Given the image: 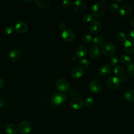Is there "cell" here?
Instances as JSON below:
<instances>
[{"label":"cell","mask_w":134,"mask_h":134,"mask_svg":"<svg viewBox=\"0 0 134 134\" xmlns=\"http://www.w3.org/2000/svg\"><path fill=\"white\" fill-rule=\"evenodd\" d=\"M106 8L103 3L101 2L96 3L92 7V13L96 17H100L103 16L105 13Z\"/></svg>","instance_id":"6da1fadb"},{"label":"cell","mask_w":134,"mask_h":134,"mask_svg":"<svg viewBox=\"0 0 134 134\" xmlns=\"http://www.w3.org/2000/svg\"><path fill=\"white\" fill-rule=\"evenodd\" d=\"M102 52L106 56H111L116 52V48L110 42H105L101 47Z\"/></svg>","instance_id":"7a4b0ae2"},{"label":"cell","mask_w":134,"mask_h":134,"mask_svg":"<svg viewBox=\"0 0 134 134\" xmlns=\"http://www.w3.org/2000/svg\"><path fill=\"white\" fill-rule=\"evenodd\" d=\"M32 129V124L27 120H24L19 123L18 126V130L21 133L27 134L31 132Z\"/></svg>","instance_id":"3957f363"},{"label":"cell","mask_w":134,"mask_h":134,"mask_svg":"<svg viewBox=\"0 0 134 134\" xmlns=\"http://www.w3.org/2000/svg\"><path fill=\"white\" fill-rule=\"evenodd\" d=\"M66 100V95L63 93H57L54 94L51 97L52 103L57 106L63 104Z\"/></svg>","instance_id":"277c9868"},{"label":"cell","mask_w":134,"mask_h":134,"mask_svg":"<svg viewBox=\"0 0 134 134\" xmlns=\"http://www.w3.org/2000/svg\"><path fill=\"white\" fill-rule=\"evenodd\" d=\"M69 83L65 79H60L56 82V87L60 92L67 91L69 88Z\"/></svg>","instance_id":"5b68a950"},{"label":"cell","mask_w":134,"mask_h":134,"mask_svg":"<svg viewBox=\"0 0 134 134\" xmlns=\"http://www.w3.org/2000/svg\"><path fill=\"white\" fill-rule=\"evenodd\" d=\"M120 82V79L118 77L111 76L107 80L106 85L109 88L116 89L119 86Z\"/></svg>","instance_id":"8992f818"},{"label":"cell","mask_w":134,"mask_h":134,"mask_svg":"<svg viewBox=\"0 0 134 134\" xmlns=\"http://www.w3.org/2000/svg\"><path fill=\"white\" fill-rule=\"evenodd\" d=\"M120 14L124 17H129L132 13V7L129 4H125L119 9Z\"/></svg>","instance_id":"52a82bcc"},{"label":"cell","mask_w":134,"mask_h":134,"mask_svg":"<svg viewBox=\"0 0 134 134\" xmlns=\"http://www.w3.org/2000/svg\"><path fill=\"white\" fill-rule=\"evenodd\" d=\"M124 50L128 54L134 53V40L132 39L126 40L124 44Z\"/></svg>","instance_id":"ba28073f"},{"label":"cell","mask_w":134,"mask_h":134,"mask_svg":"<svg viewBox=\"0 0 134 134\" xmlns=\"http://www.w3.org/2000/svg\"><path fill=\"white\" fill-rule=\"evenodd\" d=\"M90 90L94 93H98L102 90V85L97 80H93L89 83Z\"/></svg>","instance_id":"9c48e42d"},{"label":"cell","mask_w":134,"mask_h":134,"mask_svg":"<svg viewBox=\"0 0 134 134\" xmlns=\"http://www.w3.org/2000/svg\"><path fill=\"white\" fill-rule=\"evenodd\" d=\"M8 57L10 61L14 62H17L20 59L21 57V52L18 49H12L9 53Z\"/></svg>","instance_id":"30bf717a"},{"label":"cell","mask_w":134,"mask_h":134,"mask_svg":"<svg viewBox=\"0 0 134 134\" xmlns=\"http://www.w3.org/2000/svg\"><path fill=\"white\" fill-rule=\"evenodd\" d=\"M72 5L74 9L77 12H83L86 7V4L83 0H75L73 1Z\"/></svg>","instance_id":"8fae6325"},{"label":"cell","mask_w":134,"mask_h":134,"mask_svg":"<svg viewBox=\"0 0 134 134\" xmlns=\"http://www.w3.org/2000/svg\"><path fill=\"white\" fill-rule=\"evenodd\" d=\"M14 28L17 32L23 34L27 30L28 25L23 21H18L16 23Z\"/></svg>","instance_id":"7c38bea8"},{"label":"cell","mask_w":134,"mask_h":134,"mask_svg":"<svg viewBox=\"0 0 134 134\" xmlns=\"http://www.w3.org/2000/svg\"><path fill=\"white\" fill-rule=\"evenodd\" d=\"M83 102L80 98H74L70 101V106L72 108L76 110L82 108L83 107Z\"/></svg>","instance_id":"4fadbf2b"},{"label":"cell","mask_w":134,"mask_h":134,"mask_svg":"<svg viewBox=\"0 0 134 134\" xmlns=\"http://www.w3.org/2000/svg\"><path fill=\"white\" fill-rule=\"evenodd\" d=\"M62 37L65 41L71 42L74 40L75 35L72 31L69 29H65L62 32Z\"/></svg>","instance_id":"5bb4252c"},{"label":"cell","mask_w":134,"mask_h":134,"mask_svg":"<svg viewBox=\"0 0 134 134\" xmlns=\"http://www.w3.org/2000/svg\"><path fill=\"white\" fill-rule=\"evenodd\" d=\"M111 71V67L108 64L102 65L99 70V73L102 76H107L110 74Z\"/></svg>","instance_id":"9a60e30c"},{"label":"cell","mask_w":134,"mask_h":134,"mask_svg":"<svg viewBox=\"0 0 134 134\" xmlns=\"http://www.w3.org/2000/svg\"><path fill=\"white\" fill-rule=\"evenodd\" d=\"M89 54L93 59H97L100 54L99 49L96 46H92L89 49Z\"/></svg>","instance_id":"2e32d148"},{"label":"cell","mask_w":134,"mask_h":134,"mask_svg":"<svg viewBox=\"0 0 134 134\" xmlns=\"http://www.w3.org/2000/svg\"><path fill=\"white\" fill-rule=\"evenodd\" d=\"M87 53V48L84 45L79 46L76 49L75 54L76 56L79 58H82L84 57Z\"/></svg>","instance_id":"e0dca14e"},{"label":"cell","mask_w":134,"mask_h":134,"mask_svg":"<svg viewBox=\"0 0 134 134\" xmlns=\"http://www.w3.org/2000/svg\"><path fill=\"white\" fill-rule=\"evenodd\" d=\"M84 73L83 70L80 67H75L72 70L71 75L74 78H79L81 77Z\"/></svg>","instance_id":"ac0fdd59"},{"label":"cell","mask_w":134,"mask_h":134,"mask_svg":"<svg viewBox=\"0 0 134 134\" xmlns=\"http://www.w3.org/2000/svg\"><path fill=\"white\" fill-rule=\"evenodd\" d=\"M101 29V24L98 21L93 22L90 27V30L93 34L98 32Z\"/></svg>","instance_id":"d6986e66"},{"label":"cell","mask_w":134,"mask_h":134,"mask_svg":"<svg viewBox=\"0 0 134 134\" xmlns=\"http://www.w3.org/2000/svg\"><path fill=\"white\" fill-rule=\"evenodd\" d=\"M125 98L129 102H134V90L128 89L126 91L124 94Z\"/></svg>","instance_id":"ffe728a7"},{"label":"cell","mask_w":134,"mask_h":134,"mask_svg":"<svg viewBox=\"0 0 134 134\" xmlns=\"http://www.w3.org/2000/svg\"><path fill=\"white\" fill-rule=\"evenodd\" d=\"M5 130L7 134H16L17 131V128L14 124H9L6 127Z\"/></svg>","instance_id":"44dd1931"},{"label":"cell","mask_w":134,"mask_h":134,"mask_svg":"<svg viewBox=\"0 0 134 134\" xmlns=\"http://www.w3.org/2000/svg\"><path fill=\"white\" fill-rule=\"evenodd\" d=\"M35 2L39 7L44 8L47 7L50 3V1L49 0H36Z\"/></svg>","instance_id":"7402d4cb"},{"label":"cell","mask_w":134,"mask_h":134,"mask_svg":"<svg viewBox=\"0 0 134 134\" xmlns=\"http://www.w3.org/2000/svg\"><path fill=\"white\" fill-rule=\"evenodd\" d=\"M120 60L121 62L125 65H128L130 63H131V58L127 55V54H123L120 57Z\"/></svg>","instance_id":"603a6c76"},{"label":"cell","mask_w":134,"mask_h":134,"mask_svg":"<svg viewBox=\"0 0 134 134\" xmlns=\"http://www.w3.org/2000/svg\"><path fill=\"white\" fill-rule=\"evenodd\" d=\"M114 72L115 75L119 76H121L124 75V69L121 66H116L114 69Z\"/></svg>","instance_id":"cb8c5ba5"},{"label":"cell","mask_w":134,"mask_h":134,"mask_svg":"<svg viewBox=\"0 0 134 134\" xmlns=\"http://www.w3.org/2000/svg\"><path fill=\"white\" fill-rule=\"evenodd\" d=\"M93 19V16L90 13L84 15L82 18V20L84 23H88L91 21Z\"/></svg>","instance_id":"d4e9b609"},{"label":"cell","mask_w":134,"mask_h":134,"mask_svg":"<svg viewBox=\"0 0 134 134\" xmlns=\"http://www.w3.org/2000/svg\"><path fill=\"white\" fill-rule=\"evenodd\" d=\"M116 38L119 41L121 42H125L126 40V36L122 32H117L116 34Z\"/></svg>","instance_id":"484cf974"},{"label":"cell","mask_w":134,"mask_h":134,"mask_svg":"<svg viewBox=\"0 0 134 134\" xmlns=\"http://www.w3.org/2000/svg\"><path fill=\"white\" fill-rule=\"evenodd\" d=\"M79 64L81 67L83 68H86L88 66L90 63H89V61L86 59L82 58L80 60Z\"/></svg>","instance_id":"4316f807"},{"label":"cell","mask_w":134,"mask_h":134,"mask_svg":"<svg viewBox=\"0 0 134 134\" xmlns=\"http://www.w3.org/2000/svg\"><path fill=\"white\" fill-rule=\"evenodd\" d=\"M103 39L102 37L99 36H95L94 38H93V43L95 44V45H100L103 42Z\"/></svg>","instance_id":"83f0119b"},{"label":"cell","mask_w":134,"mask_h":134,"mask_svg":"<svg viewBox=\"0 0 134 134\" xmlns=\"http://www.w3.org/2000/svg\"><path fill=\"white\" fill-rule=\"evenodd\" d=\"M127 73L130 75H134V63H130L127 66Z\"/></svg>","instance_id":"f1b7e54d"},{"label":"cell","mask_w":134,"mask_h":134,"mask_svg":"<svg viewBox=\"0 0 134 134\" xmlns=\"http://www.w3.org/2000/svg\"><path fill=\"white\" fill-rule=\"evenodd\" d=\"M92 39V35L90 33H86L83 36V40L86 43H89Z\"/></svg>","instance_id":"f546056e"},{"label":"cell","mask_w":134,"mask_h":134,"mask_svg":"<svg viewBox=\"0 0 134 134\" xmlns=\"http://www.w3.org/2000/svg\"><path fill=\"white\" fill-rule=\"evenodd\" d=\"M110 64L113 65V66H115L119 62V58L117 56H113L110 59Z\"/></svg>","instance_id":"4dcf8cb0"},{"label":"cell","mask_w":134,"mask_h":134,"mask_svg":"<svg viewBox=\"0 0 134 134\" xmlns=\"http://www.w3.org/2000/svg\"><path fill=\"white\" fill-rule=\"evenodd\" d=\"M94 103V99L92 97H89L88 98H87L85 101V103H84V104L86 106H87V107H90L91 106L93 105Z\"/></svg>","instance_id":"1f68e13d"},{"label":"cell","mask_w":134,"mask_h":134,"mask_svg":"<svg viewBox=\"0 0 134 134\" xmlns=\"http://www.w3.org/2000/svg\"><path fill=\"white\" fill-rule=\"evenodd\" d=\"M109 9L113 12H117L119 10V6L116 3H112L109 5Z\"/></svg>","instance_id":"d6a6232c"},{"label":"cell","mask_w":134,"mask_h":134,"mask_svg":"<svg viewBox=\"0 0 134 134\" xmlns=\"http://www.w3.org/2000/svg\"><path fill=\"white\" fill-rule=\"evenodd\" d=\"M72 2L71 1H63L62 3V6L65 9L70 8L71 6Z\"/></svg>","instance_id":"836d02e7"},{"label":"cell","mask_w":134,"mask_h":134,"mask_svg":"<svg viewBox=\"0 0 134 134\" xmlns=\"http://www.w3.org/2000/svg\"><path fill=\"white\" fill-rule=\"evenodd\" d=\"M14 29L15 28L13 26H12V25H8L6 27L5 29V31L7 34L9 35V34H11L12 32H13Z\"/></svg>","instance_id":"e575fe53"},{"label":"cell","mask_w":134,"mask_h":134,"mask_svg":"<svg viewBox=\"0 0 134 134\" xmlns=\"http://www.w3.org/2000/svg\"><path fill=\"white\" fill-rule=\"evenodd\" d=\"M58 27H59V28L60 29V30H64L65 29V28H66V26H65V24L64 23H60L58 25Z\"/></svg>","instance_id":"d590c367"},{"label":"cell","mask_w":134,"mask_h":134,"mask_svg":"<svg viewBox=\"0 0 134 134\" xmlns=\"http://www.w3.org/2000/svg\"><path fill=\"white\" fill-rule=\"evenodd\" d=\"M120 82H125L127 80V76H121V77L119 79Z\"/></svg>","instance_id":"8d00e7d4"},{"label":"cell","mask_w":134,"mask_h":134,"mask_svg":"<svg viewBox=\"0 0 134 134\" xmlns=\"http://www.w3.org/2000/svg\"><path fill=\"white\" fill-rule=\"evenodd\" d=\"M130 25L131 27L134 28V17H133L130 21Z\"/></svg>","instance_id":"74e56055"},{"label":"cell","mask_w":134,"mask_h":134,"mask_svg":"<svg viewBox=\"0 0 134 134\" xmlns=\"http://www.w3.org/2000/svg\"><path fill=\"white\" fill-rule=\"evenodd\" d=\"M4 83V82L3 79L2 78L0 77V89L3 86Z\"/></svg>","instance_id":"f35d334b"},{"label":"cell","mask_w":134,"mask_h":134,"mask_svg":"<svg viewBox=\"0 0 134 134\" xmlns=\"http://www.w3.org/2000/svg\"><path fill=\"white\" fill-rule=\"evenodd\" d=\"M130 35L132 39H134V28L132 29L130 31Z\"/></svg>","instance_id":"ab89813d"},{"label":"cell","mask_w":134,"mask_h":134,"mask_svg":"<svg viewBox=\"0 0 134 134\" xmlns=\"http://www.w3.org/2000/svg\"><path fill=\"white\" fill-rule=\"evenodd\" d=\"M5 105V102L2 99H0V107L4 106Z\"/></svg>","instance_id":"60d3db41"},{"label":"cell","mask_w":134,"mask_h":134,"mask_svg":"<svg viewBox=\"0 0 134 134\" xmlns=\"http://www.w3.org/2000/svg\"><path fill=\"white\" fill-rule=\"evenodd\" d=\"M114 2H121V1H116V0H114Z\"/></svg>","instance_id":"b9f144b4"}]
</instances>
